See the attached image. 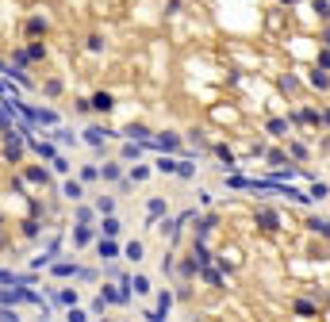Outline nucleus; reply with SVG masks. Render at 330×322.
Masks as SVG:
<instances>
[{
	"mask_svg": "<svg viewBox=\"0 0 330 322\" xmlns=\"http://www.w3.org/2000/svg\"><path fill=\"white\" fill-rule=\"evenodd\" d=\"M92 107H100V111H108V107H112V96H108V92H100V96L92 100Z\"/></svg>",
	"mask_w": 330,
	"mask_h": 322,
	"instance_id": "1",
	"label": "nucleus"
}]
</instances>
